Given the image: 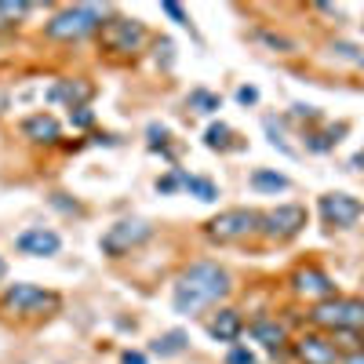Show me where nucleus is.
I'll use <instances>...</instances> for the list:
<instances>
[{
    "label": "nucleus",
    "instance_id": "nucleus-10",
    "mask_svg": "<svg viewBox=\"0 0 364 364\" xmlns=\"http://www.w3.org/2000/svg\"><path fill=\"white\" fill-rule=\"evenodd\" d=\"M18 252L22 255H33V259H48V255H58V248H63V237H58L55 230L48 226H29L18 233Z\"/></svg>",
    "mask_w": 364,
    "mask_h": 364
},
{
    "label": "nucleus",
    "instance_id": "nucleus-30",
    "mask_svg": "<svg viewBox=\"0 0 364 364\" xmlns=\"http://www.w3.org/2000/svg\"><path fill=\"white\" fill-rule=\"evenodd\" d=\"M353 164H364V149H360V154H357V157H353Z\"/></svg>",
    "mask_w": 364,
    "mask_h": 364
},
{
    "label": "nucleus",
    "instance_id": "nucleus-15",
    "mask_svg": "<svg viewBox=\"0 0 364 364\" xmlns=\"http://www.w3.org/2000/svg\"><path fill=\"white\" fill-rule=\"evenodd\" d=\"M288 186L291 182L281 171H269V168H255L252 171V190H259V193H284Z\"/></svg>",
    "mask_w": 364,
    "mask_h": 364
},
{
    "label": "nucleus",
    "instance_id": "nucleus-29",
    "mask_svg": "<svg viewBox=\"0 0 364 364\" xmlns=\"http://www.w3.org/2000/svg\"><path fill=\"white\" fill-rule=\"evenodd\" d=\"M346 364H364V353H357V357H350Z\"/></svg>",
    "mask_w": 364,
    "mask_h": 364
},
{
    "label": "nucleus",
    "instance_id": "nucleus-2",
    "mask_svg": "<svg viewBox=\"0 0 364 364\" xmlns=\"http://www.w3.org/2000/svg\"><path fill=\"white\" fill-rule=\"evenodd\" d=\"M95 29H102L99 8L77 4V8H66V11L51 15L48 26H44V33H48L51 41H80V37H87V33H95Z\"/></svg>",
    "mask_w": 364,
    "mask_h": 364
},
{
    "label": "nucleus",
    "instance_id": "nucleus-28",
    "mask_svg": "<svg viewBox=\"0 0 364 364\" xmlns=\"http://www.w3.org/2000/svg\"><path fill=\"white\" fill-rule=\"evenodd\" d=\"M4 273H8V262H4V255H0V281H4Z\"/></svg>",
    "mask_w": 364,
    "mask_h": 364
},
{
    "label": "nucleus",
    "instance_id": "nucleus-24",
    "mask_svg": "<svg viewBox=\"0 0 364 364\" xmlns=\"http://www.w3.org/2000/svg\"><path fill=\"white\" fill-rule=\"evenodd\" d=\"M70 120H73L77 128H87V124H91V109H87V106H73V109H70Z\"/></svg>",
    "mask_w": 364,
    "mask_h": 364
},
{
    "label": "nucleus",
    "instance_id": "nucleus-26",
    "mask_svg": "<svg viewBox=\"0 0 364 364\" xmlns=\"http://www.w3.org/2000/svg\"><path fill=\"white\" fill-rule=\"evenodd\" d=\"M237 102H245V106L259 102V91L255 87H237Z\"/></svg>",
    "mask_w": 364,
    "mask_h": 364
},
{
    "label": "nucleus",
    "instance_id": "nucleus-7",
    "mask_svg": "<svg viewBox=\"0 0 364 364\" xmlns=\"http://www.w3.org/2000/svg\"><path fill=\"white\" fill-rule=\"evenodd\" d=\"M102 44L117 55H135L142 44H146V26L139 18H109L102 22Z\"/></svg>",
    "mask_w": 364,
    "mask_h": 364
},
{
    "label": "nucleus",
    "instance_id": "nucleus-1",
    "mask_svg": "<svg viewBox=\"0 0 364 364\" xmlns=\"http://www.w3.org/2000/svg\"><path fill=\"white\" fill-rule=\"evenodd\" d=\"M226 295H230V273L219 262H193L190 269H182V277L175 281L171 306H175V314L193 317L208 306H215Z\"/></svg>",
    "mask_w": 364,
    "mask_h": 364
},
{
    "label": "nucleus",
    "instance_id": "nucleus-21",
    "mask_svg": "<svg viewBox=\"0 0 364 364\" xmlns=\"http://www.w3.org/2000/svg\"><path fill=\"white\" fill-rule=\"evenodd\" d=\"M190 106H197L200 113H211V109H219V99L211 95V91H193V95H190Z\"/></svg>",
    "mask_w": 364,
    "mask_h": 364
},
{
    "label": "nucleus",
    "instance_id": "nucleus-17",
    "mask_svg": "<svg viewBox=\"0 0 364 364\" xmlns=\"http://www.w3.org/2000/svg\"><path fill=\"white\" fill-rule=\"evenodd\" d=\"M175 175H178V186L190 190L197 200H215V197H219V193H215V182H208V178H200V175H186V171H178V168H175Z\"/></svg>",
    "mask_w": 364,
    "mask_h": 364
},
{
    "label": "nucleus",
    "instance_id": "nucleus-13",
    "mask_svg": "<svg viewBox=\"0 0 364 364\" xmlns=\"http://www.w3.org/2000/svg\"><path fill=\"white\" fill-rule=\"evenodd\" d=\"M240 328H245V324H240V314L237 310H219L215 317L208 321V336L219 339V343H233L240 336Z\"/></svg>",
    "mask_w": 364,
    "mask_h": 364
},
{
    "label": "nucleus",
    "instance_id": "nucleus-11",
    "mask_svg": "<svg viewBox=\"0 0 364 364\" xmlns=\"http://www.w3.org/2000/svg\"><path fill=\"white\" fill-rule=\"evenodd\" d=\"M295 291H299V295L331 299L336 284H331V277H328V273H321V269H299V273H295Z\"/></svg>",
    "mask_w": 364,
    "mask_h": 364
},
{
    "label": "nucleus",
    "instance_id": "nucleus-19",
    "mask_svg": "<svg viewBox=\"0 0 364 364\" xmlns=\"http://www.w3.org/2000/svg\"><path fill=\"white\" fill-rule=\"evenodd\" d=\"M186 350V331H168V336H161L157 343H154V353L157 357H175V353H182Z\"/></svg>",
    "mask_w": 364,
    "mask_h": 364
},
{
    "label": "nucleus",
    "instance_id": "nucleus-4",
    "mask_svg": "<svg viewBox=\"0 0 364 364\" xmlns=\"http://www.w3.org/2000/svg\"><path fill=\"white\" fill-rule=\"evenodd\" d=\"M314 321L336 331H360L364 328V302L360 299H324L314 306Z\"/></svg>",
    "mask_w": 364,
    "mask_h": 364
},
{
    "label": "nucleus",
    "instance_id": "nucleus-16",
    "mask_svg": "<svg viewBox=\"0 0 364 364\" xmlns=\"http://www.w3.org/2000/svg\"><path fill=\"white\" fill-rule=\"evenodd\" d=\"M252 339L262 343L266 350L277 353V350L284 346V328H281V324H273V321H255V324H252Z\"/></svg>",
    "mask_w": 364,
    "mask_h": 364
},
{
    "label": "nucleus",
    "instance_id": "nucleus-8",
    "mask_svg": "<svg viewBox=\"0 0 364 364\" xmlns=\"http://www.w3.org/2000/svg\"><path fill=\"white\" fill-rule=\"evenodd\" d=\"M259 230L273 240H288L295 237L302 226H306V208H299V204H281V208H273L266 211V215H259Z\"/></svg>",
    "mask_w": 364,
    "mask_h": 364
},
{
    "label": "nucleus",
    "instance_id": "nucleus-14",
    "mask_svg": "<svg viewBox=\"0 0 364 364\" xmlns=\"http://www.w3.org/2000/svg\"><path fill=\"white\" fill-rule=\"evenodd\" d=\"M22 132H26V139H33V142H55L63 128H58V120L51 113H33L22 124Z\"/></svg>",
    "mask_w": 364,
    "mask_h": 364
},
{
    "label": "nucleus",
    "instance_id": "nucleus-20",
    "mask_svg": "<svg viewBox=\"0 0 364 364\" xmlns=\"http://www.w3.org/2000/svg\"><path fill=\"white\" fill-rule=\"evenodd\" d=\"M29 11L26 0H0V22H11V18H22Z\"/></svg>",
    "mask_w": 364,
    "mask_h": 364
},
{
    "label": "nucleus",
    "instance_id": "nucleus-9",
    "mask_svg": "<svg viewBox=\"0 0 364 364\" xmlns=\"http://www.w3.org/2000/svg\"><path fill=\"white\" fill-rule=\"evenodd\" d=\"M317 208H321V219L328 226H353L364 215V204L350 193H328V197H321Z\"/></svg>",
    "mask_w": 364,
    "mask_h": 364
},
{
    "label": "nucleus",
    "instance_id": "nucleus-18",
    "mask_svg": "<svg viewBox=\"0 0 364 364\" xmlns=\"http://www.w3.org/2000/svg\"><path fill=\"white\" fill-rule=\"evenodd\" d=\"M87 95H91V87H87V84H73V80H58V84L51 87V99H66L70 109L80 106Z\"/></svg>",
    "mask_w": 364,
    "mask_h": 364
},
{
    "label": "nucleus",
    "instance_id": "nucleus-27",
    "mask_svg": "<svg viewBox=\"0 0 364 364\" xmlns=\"http://www.w3.org/2000/svg\"><path fill=\"white\" fill-rule=\"evenodd\" d=\"M124 364H146V357L135 353V350H128V353H124Z\"/></svg>",
    "mask_w": 364,
    "mask_h": 364
},
{
    "label": "nucleus",
    "instance_id": "nucleus-5",
    "mask_svg": "<svg viewBox=\"0 0 364 364\" xmlns=\"http://www.w3.org/2000/svg\"><path fill=\"white\" fill-rule=\"evenodd\" d=\"M149 233H154V226L142 223V219H120V223H113L102 233V252L109 259H120V255H128L132 248H139L142 240H149Z\"/></svg>",
    "mask_w": 364,
    "mask_h": 364
},
{
    "label": "nucleus",
    "instance_id": "nucleus-6",
    "mask_svg": "<svg viewBox=\"0 0 364 364\" xmlns=\"http://www.w3.org/2000/svg\"><path fill=\"white\" fill-rule=\"evenodd\" d=\"M255 226H259V215L252 208H230L208 223V237L219 240V245H230V240H245Z\"/></svg>",
    "mask_w": 364,
    "mask_h": 364
},
{
    "label": "nucleus",
    "instance_id": "nucleus-22",
    "mask_svg": "<svg viewBox=\"0 0 364 364\" xmlns=\"http://www.w3.org/2000/svg\"><path fill=\"white\" fill-rule=\"evenodd\" d=\"M226 135H230L226 124H211V128L204 132V142H208V146H226Z\"/></svg>",
    "mask_w": 364,
    "mask_h": 364
},
{
    "label": "nucleus",
    "instance_id": "nucleus-12",
    "mask_svg": "<svg viewBox=\"0 0 364 364\" xmlns=\"http://www.w3.org/2000/svg\"><path fill=\"white\" fill-rule=\"evenodd\" d=\"M295 350L306 364H336V346H331L328 339H321V336H302Z\"/></svg>",
    "mask_w": 364,
    "mask_h": 364
},
{
    "label": "nucleus",
    "instance_id": "nucleus-23",
    "mask_svg": "<svg viewBox=\"0 0 364 364\" xmlns=\"http://www.w3.org/2000/svg\"><path fill=\"white\" fill-rule=\"evenodd\" d=\"M161 11H164V15H171V18H175L178 26H190V15L182 11L178 4H171V0H164V4H161Z\"/></svg>",
    "mask_w": 364,
    "mask_h": 364
},
{
    "label": "nucleus",
    "instance_id": "nucleus-3",
    "mask_svg": "<svg viewBox=\"0 0 364 364\" xmlns=\"http://www.w3.org/2000/svg\"><path fill=\"white\" fill-rule=\"evenodd\" d=\"M58 299L55 291H44L37 284H11L4 291V310L8 314H18V317H48L58 310Z\"/></svg>",
    "mask_w": 364,
    "mask_h": 364
},
{
    "label": "nucleus",
    "instance_id": "nucleus-25",
    "mask_svg": "<svg viewBox=\"0 0 364 364\" xmlns=\"http://www.w3.org/2000/svg\"><path fill=\"white\" fill-rule=\"evenodd\" d=\"M226 364H255V357H252L245 346H233V350H230V357H226Z\"/></svg>",
    "mask_w": 364,
    "mask_h": 364
}]
</instances>
